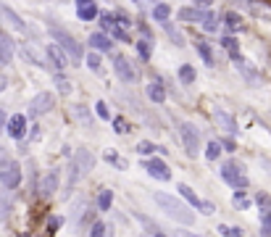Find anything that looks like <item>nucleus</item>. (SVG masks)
<instances>
[{"label":"nucleus","instance_id":"nucleus-1","mask_svg":"<svg viewBox=\"0 0 271 237\" xmlns=\"http://www.w3.org/2000/svg\"><path fill=\"white\" fill-rule=\"evenodd\" d=\"M153 201L161 205V211H166V216H171L174 221H179V224H192L195 221V213L187 211V205L179 203L176 198L166 195V193H153Z\"/></svg>","mask_w":271,"mask_h":237},{"label":"nucleus","instance_id":"nucleus-2","mask_svg":"<svg viewBox=\"0 0 271 237\" xmlns=\"http://www.w3.org/2000/svg\"><path fill=\"white\" fill-rule=\"evenodd\" d=\"M92 166H95V156H92L90 150H84L79 148L74 153V158H71V166H68V190L74 187V182L84 177L87 171H92Z\"/></svg>","mask_w":271,"mask_h":237},{"label":"nucleus","instance_id":"nucleus-3","mask_svg":"<svg viewBox=\"0 0 271 237\" xmlns=\"http://www.w3.org/2000/svg\"><path fill=\"white\" fill-rule=\"evenodd\" d=\"M50 34H53V40H56L61 48H64L68 56H71V61H82V56H84V53H82V45L76 42L68 32H64L61 27H50Z\"/></svg>","mask_w":271,"mask_h":237},{"label":"nucleus","instance_id":"nucleus-4","mask_svg":"<svg viewBox=\"0 0 271 237\" xmlns=\"http://www.w3.org/2000/svg\"><path fill=\"white\" fill-rule=\"evenodd\" d=\"M221 177L229 182L235 190H245L247 187V177H245V171H242V166H235V164H224V169H221Z\"/></svg>","mask_w":271,"mask_h":237},{"label":"nucleus","instance_id":"nucleus-5","mask_svg":"<svg viewBox=\"0 0 271 237\" xmlns=\"http://www.w3.org/2000/svg\"><path fill=\"white\" fill-rule=\"evenodd\" d=\"M182 142H184V150H187V156H198L200 150V132L192 124H182Z\"/></svg>","mask_w":271,"mask_h":237},{"label":"nucleus","instance_id":"nucleus-6","mask_svg":"<svg viewBox=\"0 0 271 237\" xmlns=\"http://www.w3.org/2000/svg\"><path fill=\"white\" fill-rule=\"evenodd\" d=\"M0 182H3L5 190H16L21 185V166L16 161H8V166L0 171Z\"/></svg>","mask_w":271,"mask_h":237},{"label":"nucleus","instance_id":"nucleus-7","mask_svg":"<svg viewBox=\"0 0 271 237\" xmlns=\"http://www.w3.org/2000/svg\"><path fill=\"white\" fill-rule=\"evenodd\" d=\"M48 64L53 68H58V71L68 66V53L61 48L58 42H48Z\"/></svg>","mask_w":271,"mask_h":237},{"label":"nucleus","instance_id":"nucleus-8","mask_svg":"<svg viewBox=\"0 0 271 237\" xmlns=\"http://www.w3.org/2000/svg\"><path fill=\"white\" fill-rule=\"evenodd\" d=\"M113 68H116V74H119V79L127 82V85H132V82L137 79V71L132 68V64L124 56H113Z\"/></svg>","mask_w":271,"mask_h":237},{"label":"nucleus","instance_id":"nucleus-9","mask_svg":"<svg viewBox=\"0 0 271 237\" xmlns=\"http://www.w3.org/2000/svg\"><path fill=\"white\" fill-rule=\"evenodd\" d=\"M53 108V95L50 93H40L32 98V103H29V116H42V113H48Z\"/></svg>","mask_w":271,"mask_h":237},{"label":"nucleus","instance_id":"nucleus-10","mask_svg":"<svg viewBox=\"0 0 271 237\" xmlns=\"http://www.w3.org/2000/svg\"><path fill=\"white\" fill-rule=\"evenodd\" d=\"M145 169H148V174H150L153 179H158V182H169V179H171V171H169V166L161 161V158H156V156H153L150 161L145 164Z\"/></svg>","mask_w":271,"mask_h":237},{"label":"nucleus","instance_id":"nucleus-11","mask_svg":"<svg viewBox=\"0 0 271 237\" xmlns=\"http://www.w3.org/2000/svg\"><path fill=\"white\" fill-rule=\"evenodd\" d=\"M5 127H8V135L13 137V140H21L24 132H27V116H24V113H13Z\"/></svg>","mask_w":271,"mask_h":237},{"label":"nucleus","instance_id":"nucleus-12","mask_svg":"<svg viewBox=\"0 0 271 237\" xmlns=\"http://www.w3.org/2000/svg\"><path fill=\"white\" fill-rule=\"evenodd\" d=\"M76 16L82 21H92L98 16V5L95 0H76Z\"/></svg>","mask_w":271,"mask_h":237},{"label":"nucleus","instance_id":"nucleus-13","mask_svg":"<svg viewBox=\"0 0 271 237\" xmlns=\"http://www.w3.org/2000/svg\"><path fill=\"white\" fill-rule=\"evenodd\" d=\"M56 190H58V171L50 169V171L42 177V182H40V193H42L45 198H50L53 193H56Z\"/></svg>","mask_w":271,"mask_h":237},{"label":"nucleus","instance_id":"nucleus-14","mask_svg":"<svg viewBox=\"0 0 271 237\" xmlns=\"http://www.w3.org/2000/svg\"><path fill=\"white\" fill-rule=\"evenodd\" d=\"M213 119H216V124H219L224 132H229V135H235V132H237V121L232 119L227 111H221V108H219V111H213Z\"/></svg>","mask_w":271,"mask_h":237},{"label":"nucleus","instance_id":"nucleus-15","mask_svg":"<svg viewBox=\"0 0 271 237\" xmlns=\"http://www.w3.org/2000/svg\"><path fill=\"white\" fill-rule=\"evenodd\" d=\"M13 61V40L5 32H0V64H11Z\"/></svg>","mask_w":271,"mask_h":237},{"label":"nucleus","instance_id":"nucleus-16","mask_svg":"<svg viewBox=\"0 0 271 237\" xmlns=\"http://www.w3.org/2000/svg\"><path fill=\"white\" fill-rule=\"evenodd\" d=\"M90 48L92 50H111V37L103 34V32H95V34H90Z\"/></svg>","mask_w":271,"mask_h":237},{"label":"nucleus","instance_id":"nucleus-17","mask_svg":"<svg viewBox=\"0 0 271 237\" xmlns=\"http://www.w3.org/2000/svg\"><path fill=\"white\" fill-rule=\"evenodd\" d=\"M176 190H179V195H182L184 201H187V203L192 205V208H200V211H203V201H200V198L195 195V190H190L187 185H179Z\"/></svg>","mask_w":271,"mask_h":237},{"label":"nucleus","instance_id":"nucleus-18","mask_svg":"<svg viewBox=\"0 0 271 237\" xmlns=\"http://www.w3.org/2000/svg\"><path fill=\"white\" fill-rule=\"evenodd\" d=\"M21 56H24V58H29V61H32V64H34V66H40V68L50 66V64H45V58H42L40 53H37V50L32 48V45H27V42H24V48H21Z\"/></svg>","mask_w":271,"mask_h":237},{"label":"nucleus","instance_id":"nucleus-19","mask_svg":"<svg viewBox=\"0 0 271 237\" xmlns=\"http://www.w3.org/2000/svg\"><path fill=\"white\" fill-rule=\"evenodd\" d=\"M148 98H150L153 103H164L166 101L164 85H161V82H150V85H148Z\"/></svg>","mask_w":271,"mask_h":237},{"label":"nucleus","instance_id":"nucleus-20","mask_svg":"<svg viewBox=\"0 0 271 237\" xmlns=\"http://www.w3.org/2000/svg\"><path fill=\"white\" fill-rule=\"evenodd\" d=\"M195 48H198V53H200V58L205 61L208 66H216V58H213V50L208 48V42H203V40H195Z\"/></svg>","mask_w":271,"mask_h":237},{"label":"nucleus","instance_id":"nucleus-21","mask_svg":"<svg viewBox=\"0 0 271 237\" xmlns=\"http://www.w3.org/2000/svg\"><path fill=\"white\" fill-rule=\"evenodd\" d=\"M247 8L255 16H263V19H271V5H263V3H253V0H247Z\"/></svg>","mask_w":271,"mask_h":237},{"label":"nucleus","instance_id":"nucleus-22","mask_svg":"<svg viewBox=\"0 0 271 237\" xmlns=\"http://www.w3.org/2000/svg\"><path fill=\"white\" fill-rule=\"evenodd\" d=\"M111 203H113V190H103V193L98 195V208L108 211V208H111Z\"/></svg>","mask_w":271,"mask_h":237},{"label":"nucleus","instance_id":"nucleus-23","mask_svg":"<svg viewBox=\"0 0 271 237\" xmlns=\"http://www.w3.org/2000/svg\"><path fill=\"white\" fill-rule=\"evenodd\" d=\"M108 32H111V37H116V40H119V42H132V37H129V34L124 32L121 27H119V21H113V24L108 27Z\"/></svg>","mask_w":271,"mask_h":237},{"label":"nucleus","instance_id":"nucleus-24","mask_svg":"<svg viewBox=\"0 0 271 237\" xmlns=\"http://www.w3.org/2000/svg\"><path fill=\"white\" fill-rule=\"evenodd\" d=\"M169 16H171V8H169L166 3H158L156 8H153V19L156 21H169Z\"/></svg>","mask_w":271,"mask_h":237},{"label":"nucleus","instance_id":"nucleus-25","mask_svg":"<svg viewBox=\"0 0 271 237\" xmlns=\"http://www.w3.org/2000/svg\"><path fill=\"white\" fill-rule=\"evenodd\" d=\"M221 150H224V145L221 142H208V148H205V158H208V161H216V158H219L221 156Z\"/></svg>","mask_w":271,"mask_h":237},{"label":"nucleus","instance_id":"nucleus-26","mask_svg":"<svg viewBox=\"0 0 271 237\" xmlns=\"http://www.w3.org/2000/svg\"><path fill=\"white\" fill-rule=\"evenodd\" d=\"M0 13H3V19H8V21H11V27H16V29H24V21H21V19L16 16V13L11 11V8H5V5H3V8H0Z\"/></svg>","mask_w":271,"mask_h":237},{"label":"nucleus","instance_id":"nucleus-27","mask_svg":"<svg viewBox=\"0 0 271 237\" xmlns=\"http://www.w3.org/2000/svg\"><path fill=\"white\" fill-rule=\"evenodd\" d=\"M179 79L184 82V85H192V82H195V68H192L190 64H184L179 68Z\"/></svg>","mask_w":271,"mask_h":237},{"label":"nucleus","instance_id":"nucleus-28","mask_svg":"<svg viewBox=\"0 0 271 237\" xmlns=\"http://www.w3.org/2000/svg\"><path fill=\"white\" fill-rule=\"evenodd\" d=\"M164 27H166L169 37H171V40H174V42L182 48V45H184V37H182V32H179V29H176V27H171V21H164Z\"/></svg>","mask_w":271,"mask_h":237},{"label":"nucleus","instance_id":"nucleus-29","mask_svg":"<svg viewBox=\"0 0 271 237\" xmlns=\"http://www.w3.org/2000/svg\"><path fill=\"white\" fill-rule=\"evenodd\" d=\"M156 150H158V145H153V142H148V140L137 145V153H140V156H153Z\"/></svg>","mask_w":271,"mask_h":237},{"label":"nucleus","instance_id":"nucleus-30","mask_svg":"<svg viewBox=\"0 0 271 237\" xmlns=\"http://www.w3.org/2000/svg\"><path fill=\"white\" fill-rule=\"evenodd\" d=\"M219 232L224 235V237H242V229H239V227H219Z\"/></svg>","mask_w":271,"mask_h":237},{"label":"nucleus","instance_id":"nucleus-31","mask_svg":"<svg viewBox=\"0 0 271 237\" xmlns=\"http://www.w3.org/2000/svg\"><path fill=\"white\" fill-rule=\"evenodd\" d=\"M137 53H140V56L148 61V58H150V40H140V42H137Z\"/></svg>","mask_w":271,"mask_h":237},{"label":"nucleus","instance_id":"nucleus-32","mask_svg":"<svg viewBox=\"0 0 271 237\" xmlns=\"http://www.w3.org/2000/svg\"><path fill=\"white\" fill-rule=\"evenodd\" d=\"M232 201H235V205H239V208H247V205H250V201H247V198H245V193H242V190H237Z\"/></svg>","mask_w":271,"mask_h":237},{"label":"nucleus","instance_id":"nucleus-33","mask_svg":"<svg viewBox=\"0 0 271 237\" xmlns=\"http://www.w3.org/2000/svg\"><path fill=\"white\" fill-rule=\"evenodd\" d=\"M105 161H108V164H116V166H119V169H127V164H124V161H121L119 156H116L113 150H108V153H105Z\"/></svg>","mask_w":271,"mask_h":237},{"label":"nucleus","instance_id":"nucleus-34","mask_svg":"<svg viewBox=\"0 0 271 237\" xmlns=\"http://www.w3.org/2000/svg\"><path fill=\"white\" fill-rule=\"evenodd\" d=\"M224 21H227L229 29H239V27H242V24H239V16H237V13H227V16H224Z\"/></svg>","mask_w":271,"mask_h":237},{"label":"nucleus","instance_id":"nucleus-35","mask_svg":"<svg viewBox=\"0 0 271 237\" xmlns=\"http://www.w3.org/2000/svg\"><path fill=\"white\" fill-rule=\"evenodd\" d=\"M90 237H105V224H103V221H95V224H92Z\"/></svg>","mask_w":271,"mask_h":237},{"label":"nucleus","instance_id":"nucleus-36","mask_svg":"<svg viewBox=\"0 0 271 237\" xmlns=\"http://www.w3.org/2000/svg\"><path fill=\"white\" fill-rule=\"evenodd\" d=\"M87 66L92 68V71H100V56L98 53H90L87 56Z\"/></svg>","mask_w":271,"mask_h":237},{"label":"nucleus","instance_id":"nucleus-37","mask_svg":"<svg viewBox=\"0 0 271 237\" xmlns=\"http://www.w3.org/2000/svg\"><path fill=\"white\" fill-rule=\"evenodd\" d=\"M8 208H11L8 198H5V193H0V219H5V213H8Z\"/></svg>","mask_w":271,"mask_h":237},{"label":"nucleus","instance_id":"nucleus-38","mask_svg":"<svg viewBox=\"0 0 271 237\" xmlns=\"http://www.w3.org/2000/svg\"><path fill=\"white\" fill-rule=\"evenodd\" d=\"M221 45H224V48H227L229 53H237V48H239L235 37H224V40H221Z\"/></svg>","mask_w":271,"mask_h":237},{"label":"nucleus","instance_id":"nucleus-39","mask_svg":"<svg viewBox=\"0 0 271 237\" xmlns=\"http://www.w3.org/2000/svg\"><path fill=\"white\" fill-rule=\"evenodd\" d=\"M113 129H116L119 135H127V132H129V124H127L124 119H113Z\"/></svg>","mask_w":271,"mask_h":237},{"label":"nucleus","instance_id":"nucleus-40","mask_svg":"<svg viewBox=\"0 0 271 237\" xmlns=\"http://www.w3.org/2000/svg\"><path fill=\"white\" fill-rule=\"evenodd\" d=\"M95 111H98V116H100V119H105V121L111 119V111H108V105H105V103H95Z\"/></svg>","mask_w":271,"mask_h":237},{"label":"nucleus","instance_id":"nucleus-41","mask_svg":"<svg viewBox=\"0 0 271 237\" xmlns=\"http://www.w3.org/2000/svg\"><path fill=\"white\" fill-rule=\"evenodd\" d=\"M203 29H205V32H216V29H219V21H216L213 16H208V19L203 21Z\"/></svg>","mask_w":271,"mask_h":237},{"label":"nucleus","instance_id":"nucleus-42","mask_svg":"<svg viewBox=\"0 0 271 237\" xmlns=\"http://www.w3.org/2000/svg\"><path fill=\"white\" fill-rule=\"evenodd\" d=\"M56 85H58V90H61V93H68V90H71V85H68V82L64 79V76H56Z\"/></svg>","mask_w":271,"mask_h":237},{"label":"nucleus","instance_id":"nucleus-43","mask_svg":"<svg viewBox=\"0 0 271 237\" xmlns=\"http://www.w3.org/2000/svg\"><path fill=\"white\" fill-rule=\"evenodd\" d=\"M255 203H258L261 205V208H271V201H269V195H258V198H255Z\"/></svg>","mask_w":271,"mask_h":237},{"label":"nucleus","instance_id":"nucleus-44","mask_svg":"<svg viewBox=\"0 0 271 237\" xmlns=\"http://www.w3.org/2000/svg\"><path fill=\"white\" fill-rule=\"evenodd\" d=\"M192 3H195V8L203 11V8H211V3H213V0H192Z\"/></svg>","mask_w":271,"mask_h":237},{"label":"nucleus","instance_id":"nucleus-45","mask_svg":"<svg viewBox=\"0 0 271 237\" xmlns=\"http://www.w3.org/2000/svg\"><path fill=\"white\" fill-rule=\"evenodd\" d=\"M116 21H119V27H129V24H132V21H129L127 16H119V19H116Z\"/></svg>","mask_w":271,"mask_h":237},{"label":"nucleus","instance_id":"nucleus-46","mask_svg":"<svg viewBox=\"0 0 271 237\" xmlns=\"http://www.w3.org/2000/svg\"><path fill=\"white\" fill-rule=\"evenodd\" d=\"M261 235H263V237H271V224H263V229H261Z\"/></svg>","mask_w":271,"mask_h":237},{"label":"nucleus","instance_id":"nucleus-47","mask_svg":"<svg viewBox=\"0 0 271 237\" xmlns=\"http://www.w3.org/2000/svg\"><path fill=\"white\" fill-rule=\"evenodd\" d=\"M263 224H271V208H269L266 213H263Z\"/></svg>","mask_w":271,"mask_h":237},{"label":"nucleus","instance_id":"nucleus-48","mask_svg":"<svg viewBox=\"0 0 271 237\" xmlns=\"http://www.w3.org/2000/svg\"><path fill=\"white\" fill-rule=\"evenodd\" d=\"M0 127H5V113L0 111Z\"/></svg>","mask_w":271,"mask_h":237},{"label":"nucleus","instance_id":"nucleus-49","mask_svg":"<svg viewBox=\"0 0 271 237\" xmlns=\"http://www.w3.org/2000/svg\"><path fill=\"white\" fill-rule=\"evenodd\" d=\"M153 237H166V235H164V232H156V235H153Z\"/></svg>","mask_w":271,"mask_h":237},{"label":"nucleus","instance_id":"nucleus-50","mask_svg":"<svg viewBox=\"0 0 271 237\" xmlns=\"http://www.w3.org/2000/svg\"><path fill=\"white\" fill-rule=\"evenodd\" d=\"M3 90H5V82H0V93H3Z\"/></svg>","mask_w":271,"mask_h":237}]
</instances>
